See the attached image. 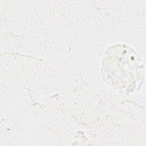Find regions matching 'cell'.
Wrapping results in <instances>:
<instances>
[{
    "mask_svg": "<svg viewBox=\"0 0 146 146\" xmlns=\"http://www.w3.org/2000/svg\"><path fill=\"white\" fill-rule=\"evenodd\" d=\"M115 47L116 50L114 47L112 49L109 47L108 54L104 55L102 67L104 78L109 84H113V87H130L136 74V54L125 45H117Z\"/></svg>",
    "mask_w": 146,
    "mask_h": 146,
    "instance_id": "6da1fadb",
    "label": "cell"
}]
</instances>
